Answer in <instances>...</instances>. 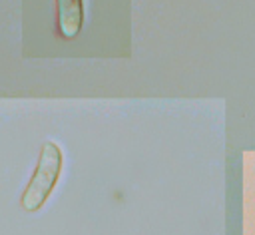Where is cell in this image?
I'll return each instance as SVG.
<instances>
[{"label":"cell","mask_w":255,"mask_h":235,"mask_svg":"<svg viewBox=\"0 0 255 235\" xmlns=\"http://www.w3.org/2000/svg\"><path fill=\"white\" fill-rule=\"evenodd\" d=\"M62 165H64V153L60 145L56 141H44L40 147L34 173L20 195V205L24 211L34 213L48 201L50 193L54 191L60 179Z\"/></svg>","instance_id":"cell-1"},{"label":"cell","mask_w":255,"mask_h":235,"mask_svg":"<svg viewBox=\"0 0 255 235\" xmlns=\"http://www.w3.org/2000/svg\"><path fill=\"white\" fill-rule=\"evenodd\" d=\"M84 0H56V30L62 38H76L84 26Z\"/></svg>","instance_id":"cell-2"}]
</instances>
